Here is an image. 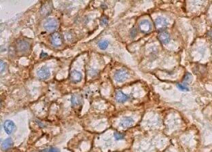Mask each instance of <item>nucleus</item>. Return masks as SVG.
<instances>
[{"label": "nucleus", "mask_w": 212, "mask_h": 152, "mask_svg": "<svg viewBox=\"0 0 212 152\" xmlns=\"http://www.w3.org/2000/svg\"><path fill=\"white\" fill-rule=\"evenodd\" d=\"M154 25L156 29L158 31H163L166 27H168L169 22L167 19L163 17H158L155 19Z\"/></svg>", "instance_id": "nucleus-3"}, {"label": "nucleus", "mask_w": 212, "mask_h": 152, "mask_svg": "<svg viewBox=\"0 0 212 152\" xmlns=\"http://www.w3.org/2000/svg\"><path fill=\"white\" fill-rule=\"evenodd\" d=\"M137 35V29L135 28H132V30L131 31V36L132 38H134Z\"/></svg>", "instance_id": "nucleus-25"}, {"label": "nucleus", "mask_w": 212, "mask_h": 152, "mask_svg": "<svg viewBox=\"0 0 212 152\" xmlns=\"http://www.w3.org/2000/svg\"><path fill=\"white\" fill-rule=\"evenodd\" d=\"M51 10L52 4L50 2H47L45 4H44V6H42V9H41V13L42 14V15H48L50 13Z\"/></svg>", "instance_id": "nucleus-14"}, {"label": "nucleus", "mask_w": 212, "mask_h": 152, "mask_svg": "<svg viewBox=\"0 0 212 152\" xmlns=\"http://www.w3.org/2000/svg\"><path fill=\"white\" fill-rule=\"evenodd\" d=\"M158 38L159 41L163 44H167L170 42L171 36L170 34L167 31H161L158 35Z\"/></svg>", "instance_id": "nucleus-9"}, {"label": "nucleus", "mask_w": 212, "mask_h": 152, "mask_svg": "<svg viewBox=\"0 0 212 152\" xmlns=\"http://www.w3.org/2000/svg\"><path fill=\"white\" fill-rule=\"evenodd\" d=\"M16 48L20 52H26L30 48V43L28 40H20L16 43Z\"/></svg>", "instance_id": "nucleus-6"}, {"label": "nucleus", "mask_w": 212, "mask_h": 152, "mask_svg": "<svg viewBox=\"0 0 212 152\" xmlns=\"http://www.w3.org/2000/svg\"><path fill=\"white\" fill-rule=\"evenodd\" d=\"M89 74L90 76H95L98 74V71H97V70H95V69H90V70L89 71Z\"/></svg>", "instance_id": "nucleus-23"}, {"label": "nucleus", "mask_w": 212, "mask_h": 152, "mask_svg": "<svg viewBox=\"0 0 212 152\" xmlns=\"http://www.w3.org/2000/svg\"><path fill=\"white\" fill-rule=\"evenodd\" d=\"M101 24L102 26H105V25H108V18L106 16H103L101 19Z\"/></svg>", "instance_id": "nucleus-20"}, {"label": "nucleus", "mask_w": 212, "mask_h": 152, "mask_svg": "<svg viewBox=\"0 0 212 152\" xmlns=\"http://www.w3.org/2000/svg\"><path fill=\"white\" fill-rule=\"evenodd\" d=\"M108 44H109V42L106 40H101L98 42L99 47L101 50H105L108 48Z\"/></svg>", "instance_id": "nucleus-16"}, {"label": "nucleus", "mask_w": 212, "mask_h": 152, "mask_svg": "<svg viewBox=\"0 0 212 152\" xmlns=\"http://www.w3.org/2000/svg\"><path fill=\"white\" fill-rule=\"evenodd\" d=\"M65 37L67 41H71L73 40V35L72 34V33H67L65 34Z\"/></svg>", "instance_id": "nucleus-22"}, {"label": "nucleus", "mask_w": 212, "mask_h": 152, "mask_svg": "<svg viewBox=\"0 0 212 152\" xmlns=\"http://www.w3.org/2000/svg\"><path fill=\"white\" fill-rule=\"evenodd\" d=\"M37 75L40 80H46L48 79L50 76V71L49 68L46 66H42L37 71Z\"/></svg>", "instance_id": "nucleus-4"}, {"label": "nucleus", "mask_w": 212, "mask_h": 152, "mask_svg": "<svg viewBox=\"0 0 212 152\" xmlns=\"http://www.w3.org/2000/svg\"><path fill=\"white\" fill-rule=\"evenodd\" d=\"M129 99V95L123 93L122 92L120 91V90L116 92V100L118 103H124L125 102H127Z\"/></svg>", "instance_id": "nucleus-12"}, {"label": "nucleus", "mask_w": 212, "mask_h": 152, "mask_svg": "<svg viewBox=\"0 0 212 152\" xmlns=\"http://www.w3.org/2000/svg\"><path fill=\"white\" fill-rule=\"evenodd\" d=\"M129 72L125 69H120L114 73V80L117 82H123L129 78Z\"/></svg>", "instance_id": "nucleus-1"}, {"label": "nucleus", "mask_w": 212, "mask_h": 152, "mask_svg": "<svg viewBox=\"0 0 212 152\" xmlns=\"http://www.w3.org/2000/svg\"><path fill=\"white\" fill-rule=\"evenodd\" d=\"M13 145V142H12V139L11 138H8L6 140H4V141L2 142V148L4 151L8 150V149H10L12 146Z\"/></svg>", "instance_id": "nucleus-15"}, {"label": "nucleus", "mask_w": 212, "mask_h": 152, "mask_svg": "<svg viewBox=\"0 0 212 152\" xmlns=\"http://www.w3.org/2000/svg\"><path fill=\"white\" fill-rule=\"evenodd\" d=\"M71 103H72V107H78L81 106L82 103V98L79 94H73L71 98Z\"/></svg>", "instance_id": "nucleus-13"}, {"label": "nucleus", "mask_w": 212, "mask_h": 152, "mask_svg": "<svg viewBox=\"0 0 212 152\" xmlns=\"http://www.w3.org/2000/svg\"><path fill=\"white\" fill-rule=\"evenodd\" d=\"M114 138H115L116 140H118V141H119V140H122V139H125V135H124V134L118 132H115L114 134Z\"/></svg>", "instance_id": "nucleus-17"}, {"label": "nucleus", "mask_w": 212, "mask_h": 152, "mask_svg": "<svg viewBox=\"0 0 212 152\" xmlns=\"http://www.w3.org/2000/svg\"><path fill=\"white\" fill-rule=\"evenodd\" d=\"M59 26V23L57 20L54 18H49L44 23V27L48 31H53L56 30Z\"/></svg>", "instance_id": "nucleus-5"}, {"label": "nucleus", "mask_w": 212, "mask_h": 152, "mask_svg": "<svg viewBox=\"0 0 212 152\" xmlns=\"http://www.w3.org/2000/svg\"><path fill=\"white\" fill-rule=\"evenodd\" d=\"M177 87L178 88V89L182 90V91H188L189 88H188L186 84H177Z\"/></svg>", "instance_id": "nucleus-18"}, {"label": "nucleus", "mask_w": 212, "mask_h": 152, "mask_svg": "<svg viewBox=\"0 0 212 152\" xmlns=\"http://www.w3.org/2000/svg\"><path fill=\"white\" fill-rule=\"evenodd\" d=\"M208 35H209V37H210L212 40V30H211L210 31H209Z\"/></svg>", "instance_id": "nucleus-26"}, {"label": "nucleus", "mask_w": 212, "mask_h": 152, "mask_svg": "<svg viewBox=\"0 0 212 152\" xmlns=\"http://www.w3.org/2000/svg\"><path fill=\"white\" fill-rule=\"evenodd\" d=\"M41 152H60L59 149L57 147H50V148L45 149L44 150H41Z\"/></svg>", "instance_id": "nucleus-19"}, {"label": "nucleus", "mask_w": 212, "mask_h": 152, "mask_svg": "<svg viewBox=\"0 0 212 152\" xmlns=\"http://www.w3.org/2000/svg\"><path fill=\"white\" fill-rule=\"evenodd\" d=\"M138 28L139 31L142 32V33L147 34V33H149L152 31V24L150 21L148 20L144 19V20H142V21H140V23H139Z\"/></svg>", "instance_id": "nucleus-2"}, {"label": "nucleus", "mask_w": 212, "mask_h": 152, "mask_svg": "<svg viewBox=\"0 0 212 152\" xmlns=\"http://www.w3.org/2000/svg\"><path fill=\"white\" fill-rule=\"evenodd\" d=\"M191 75L190 73H186L185 76H184V84H186V83H188V82L190 81L191 80Z\"/></svg>", "instance_id": "nucleus-21"}, {"label": "nucleus", "mask_w": 212, "mask_h": 152, "mask_svg": "<svg viewBox=\"0 0 212 152\" xmlns=\"http://www.w3.org/2000/svg\"><path fill=\"white\" fill-rule=\"evenodd\" d=\"M51 43L53 46H59L63 44V37L59 33L55 32L51 35Z\"/></svg>", "instance_id": "nucleus-8"}, {"label": "nucleus", "mask_w": 212, "mask_h": 152, "mask_svg": "<svg viewBox=\"0 0 212 152\" xmlns=\"http://www.w3.org/2000/svg\"><path fill=\"white\" fill-rule=\"evenodd\" d=\"M4 130L8 135H12L16 130V125L12 120H6L4 123Z\"/></svg>", "instance_id": "nucleus-7"}, {"label": "nucleus", "mask_w": 212, "mask_h": 152, "mask_svg": "<svg viewBox=\"0 0 212 152\" xmlns=\"http://www.w3.org/2000/svg\"><path fill=\"white\" fill-rule=\"evenodd\" d=\"M6 64L4 63L3 61H0V69H1V72H3L4 70V69L6 68Z\"/></svg>", "instance_id": "nucleus-24"}, {"label": "nucleus", "mask_w": 212, "mask_h": 152, "mask_svg": "<svg viewBox=\"0 0 212 152\" xmlns=\"http://www.w3.org/2000/svg\"><path fill=\"white\" fill-rule=\"evenodd\" d=\"M82 79V75L76 70H73L70 73V80L73 83H78Z\"/></svg>", "instance_id": "nucleus-11"}, {"label": "nucleus", "mask_w": 212, "mask_h": 152, "mask_svg": "<svg viewBox=\"0 0 212 152\" xmlns=\"http://www.w3.org/2000/svg\"><path fill=\"white\" fill-rule=\"evenodd\" d=\"M133 123H134V120L132 118H130V117H125L120 120L119 125L122 128H126L132 126L133 125Z\"/></svg>", "instance_id": "nucleus-10"}]
</instances>
